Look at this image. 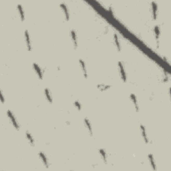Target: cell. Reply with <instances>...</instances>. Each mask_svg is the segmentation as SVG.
Masks as SVG:
<instances>
[{
    "label": "cell",
    "mask_w": 171,
    "mask_h": 171,
    "mask_svg": "<svg viewBox=\"0 0 171 171\" xmlns=\"http://www.w3.org/2000/svg\"><path fill=\"white\" fill-rule=\"evenodd\" d=\"M39 156H40L41 161H42V162L44 163V164L46 166V168H48V167H49V163H48V160H47V158H46L44 153L43 152H39Z\"/></svg>",
    "instance_id": "30bf717a"
},
{
    "label": "cell",
    "mask_w": 171,
    "mask_h": 171,
    "mask_svg": "<svg viewBox=\"0 0 171 171\" xmlns=\"http://www.w3.org/2000/svg\"><path fill=\"white\" fill-rule=\"evenodd\" d=\"M79 63H80V67H81L82 68V70L84 78H87L88 74H87V70H86V66L85 62H84L82 59H80Z\"/></svg>",
    "instance_id": "ba28073f"
},
{
    "label": "cell",
    "mask_w": 171,
    "mask_h": 171,
    "mask_svg": "<svg viewBox=\"0 0 171 171\" xmlns=\"http://www.w3.org/2000/svg\"><path fill=\"white\" fill-rule=\"evenodd\" d=\"M7 114H8V116L9 118V119L10 120L11 122L12 123L13 126H14V128L16 129V130H18L20 129V126L18 124V122H17V120H16V118L14 116V114L10 111V110H8L7 112Z\"/></svg>",
    "instance_id": "6da1fadb"
},
{
    "label": "cell",
    "mask_w": 171,
    "mask_h": 171,
    "mask_svg": "<svg viewBox=\"0 0 171 171\" xmlns=\"http://www.w3.org/2000/svg\"><path fill=\"white\" fill-rule=\"evenodd\" d=\"M154 35H155V39H156V42H157L158 45L159 37H160V28H159V26H154Z\"/></svg>",
    "instance_id": "4fadbf2b"
},
{
    "label": "cell",
    "mask_w": 171,
    "mask_h": 171,
    "mask_svg": "<svg viewBox=\"0 0 171 171\" xmlns=\"http://www.w3.org/2000/svg\"><path fill=\"white\" fill-rule=\"evenodd\" d=\"M140 127H141V133H142V138H143V139H144V142H145L146 144L148 143L149 141H148V136H147L146 131L145 127L142 124H141V126H140Z\"/></svg>",
    "instance_id": "7c38bea8"
},
{
    "label": "cell",
    "mask_w": 171,
    "mask_h": 171,
    "mask_svg": "<svg viewBox=\"0 0 171 171\" xmlns=\"http://www.w3.org/2000/svg\"><path fill=\"white\" fill-rule=\"evenodd\" d=\"M98 88L101 91H104V90H107L110 87V86H107V85H104V84H100V85H98Z\"/></svg>",
    "instance_id": "ffe728a7"
},
{
    "label": "cell",
    "mask_w": 171,
    "mask_h": 171,
    "mask_svg": "<svg viewBox=\"0 0 171 171\" xmlns=\"http://www.w3.org/2000/svg\"><path fill=\"white\" fill-rule=\"evenodd\" d=\"M84 124H85V126L87 128L90 135V136H92V134H93V132H92V125H91V123H90V120L88 119L87 118H84Z\"/></svg>",
    "instance_id": "52a82bcc"
},
{
    "label": "cell",
    "mask_w": 171,
    "mask_h": 171,
    "mask_svg": "<svg viewBox=\"0 0 171 171\" xmlns=\"http://www.w3.org/2000/svg\"><path fill=\"white\" fill-rule=\"evenodd\" d=\"M118 68H119L120 74V76L122 78V81L124 82H126V72L124 70V68L123 64H122V62H118Z\"/></svg>",
    "instance_id": "7a4b0ae2"
},
{
    "label": "cell",
    "mask_w": 171,
    "mask_h": 171,
    "mask_svg": "<svg viewBox=\"0 0 171 171\" xmlns=\"http://www.w3.org/2000/svg\"><path fill=\"white\" fill-rule=\"evenodd\" d=\"M130 99H131L133 104H134V106H135L136 111L138 112L139 111L138 103L137 102V99H136V96H135V94H130Z\"/></svg>",
    "instance_id": "8fae6325"
},
{
    "label": "cell",
    "mask_w": 171,
    "mask_h": 171,
    "mask_svg": "<svg viewBox=\"0 0 171 171\" xmlns=\"http://www.w3.org/2000/svg\"><path fill=\"white\" fill-rule=\"evenodd\" d=\"M60 8H61L63 12H64L66 20V21H69V20H70V14H69L68 9L66 5L64 3H62L61 4H60Z\"/></svg>",
    "instance_id": "5b68a950"
},
{
    "label": "cell",
    "mask_w": 171,
    "mask_h": 171,
    "mask_svg": "<svg viewBox=\"0 0 171 171\" xmlns=\"http://www.w3.org/2000/svg\"><path fill=\"white\" fill-rule=\"evenodd\" d=\"M45 92V96H46V98L47 99V100L48 101V102L52 104V97L51 96V93L50 92V90L48 88H45L44 90Z\"/></svg>",
    "instance_id": "9a60e30c"
},
{
    "label": "cell",
    "mask_w": 171,
    "mask_h": 171,
    "mask_svg": "<svg viewBox=\"0 0 171 171\" xmlns=\"http://www.w3.org/2000/svg\"><path fill=\"white\" fill-rule=\"evenodd\" d=\"M25 40H26L27 49L28 50L29 52H30V51L32 50V44H31V41H30V38H29V33H28V30L25 31Z\"/></svg>",
    "instance_id": "277c9868"
},
{
    "label": "cell",
    "mask_w": 171,
    "mask_h": 171,
    "mask_svg": "<svg viewBox=\"0 0 171 171\" xmlns=\"http://www.w3.org/2000/svg\"><path fill=\"white\" fill-rule=\"evenodd\" d=\"M1 102H2V104L4 103V99H3V95L2 91H1Z\"/></svg>",
    "instance_id": "7402d4cb"
},
{
    "label": "cell",
    "mask_w": 171,
    "mask_h": 171,
    "mask_svg": "<svg viewBox=\"0 0 171 171\" xmlns=\"http://www.w3.org/2000/svg\"><path fill=\"white\" fill-rule=\"evenodd\" d=\"M148 160H149V162L151 164V167H152L153 170H156V163H155V161L154 160V157H153L152 154H148Z\"/></svg>",
    "instance_id": "2e32d148"
},
{
    "label": "cell",
    "mask_w": 171,
    "mask_h": 171,
    "mask_svg": "<svg viewBox=\"0 0 171 171\" xmlns=\"http://www.w3.org/2000/svg\"><path fill=\"white\" fill-rule=\"evenodd\" d=\"M33 66H34V70H35V72H36L37 75H38V76L39 77V78H40V80H42L43 79V73H42V71H41V69L40 68V66H39L37 64H35V63H34V64H33Z\"/></svg>",
    "instance_id": "8992f818"
},
{
    "label": "cell",
    "mask_w": 171,
    "mask_h": 171,
    "mask_svg": "<svg viewBox=\"0 0 171 171\" xmlns=\"http://www.w3.org/2000/svg\"><path fill=\"white\" fill-rule=\"evenodd\" d=\"M151 8H152V18L154 20H156L157 18V11H158V5L156 2H152L151 3Z\"/></svg>",
    "instance_id": "3957f363"
},
{
    "label": "cell",
    "mask_w": 171,
    "mask_h": 171,
    "mask_svg": "<svg viewBox=\"0 0 171 171\" xmlns=\"http://www.w3.org/2000/svg\"><path fill=\"white\" fill-rule=\"evenodd\" d=\"M114 39L115 45H116V46L117 50L118 51V52H120V50H121L120 44L119 40H118V35L116 34H114Z\"/></svg>",
    "instance_id": "e0dca14e"
},
{
    "label": "cell",
    "mask_w": 171,
    "mask_h": 171,
    "mask_svg": "<svg viewBox=\"0 0 171 171\" xmlns=\"http://www.w3.org/2000/svg\"><path fill=\"white\" fill-rule=\"evenodd\" d=\"M74 104L75 107H76V108L78 110H80L82 109L81 104H80V103L78 100L75 101L74 103Z\"/></svg>",
    "instance_id": "44dd1931"
},
{
    "label": "cell",
    "mask_w": 171,
    "mask_h": 171,
    "mask_svg": "<svg viewBox=\"0 0 171 171\" xmlns=\"http://www.w3.org/2000/svg\"><path fill=\"white\" fill-rule=\"evenodd\" d=\"M26 138H27V139L28 140V141H29V144H30V145L34 146V138H33V137L32 136V135H30V133H29V132L26 131Z\"/></svg>",
    "instance_id": "ac0fdd59"
},
{
    "label": "cell",
    "mask_w": 171,
    "mask_h": 171,
    "mask_svg": "<svg viewBox=\"0 0 171 171\" xmlns=\"http://www.w3.org/2000/svg\"><path fill=\"white\" fill-rule=\"evenodd\" d=\"M17 10H18L19 14H20V19L22 21L25 20V15H24V11H23V7L21 6V5L18 4L17 5Z\"/></svg>",
    "instance_id": "5bb4252c"
},
{
    "label": "cell",
    "mask_w": 171,
    "mask_h": 171,
    "mask_svg": "<svg viewBox=\"0 0 171 171\" xmlns=\"http://www.w3.org/2000/svg\"><path fill=\"white\" fill-rule=\"evenodd\" d=\"M99 152H100V154L101 157H102V158L103 159V160H104V162H105V163H106L107 162V155H106V151L104 150V149H100L99 150Z\"/></svg>",
    "instance_id": "d6986e66"
},
{
    "label": "cell",
    "mask_w": 171,
    "mask_h": 171,
    "mask_svg": "<svg viewBox=\"0 0 171 171\" xmlns=\"http://www.w3.org/2000/svg\"><path fill=\"white\" fill-rule=\"evenodd\" d=\"M71 36H72V41H73L74 47L75 49H76L77 47H78V40H77L76 33L74 29L71 30Z\"/></svg>",
    "instance_id": "9c48e42d"
}]
</instances>
